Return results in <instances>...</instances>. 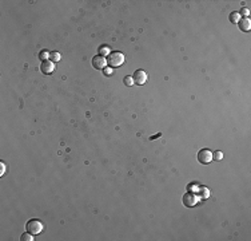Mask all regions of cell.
<instances>
[{"instance_id":"8992f818","label":"cell","mask_w":251,"mask_h":241,"mask_svg":"<svg viewBox=\"0 0 251 241\" xmlns=\"http://www.w3.org/2000/svg\"><path fill=\"white\" fill-rule=\"evenodd\" d=\"M92 66L96 68V70H104L107 67V59L101 55H96L92 58Z\"/></svg>"},{"instance_id":"30bf717a","label":"cell","mask_w":251,"mask_h":241,"mask_svg":"<svg viewBox=\"0 0 251 241\" xmlns=\"http://www.w3.org/2000/svg\"><path fill=\"white\" fill-rule=\"evenodd\" d=\"M60 58H62V55H60L59 52H56V51H52V52L49 54V60H51V62H53V63L59 62Z\"/></svg>"},{"instance_id":"5b68a950","label":"cell","mask_w":251,"mask_h":241,"mask_svg":"<svg viewBox=\"0 0 251 241\" xmlns=\"http://www.w3.org/2000/svg\"><path fill=\"white\" fill-rule=\"evenodd\" d=\"M132 79H134V83L142 86V84H144L147 82V79H148V75H147V73H146V71H143V70H136L135 74H134Z\"/></svg>"},{"instance_id":"5bb4252c","label":"cell","mask_w":251,"mask_h":241,"mask_svg":"<svg viewBox=\"0 0 251 241\" xmlns=\"http://www.w3.org/2000/svg\"><path fill=\"white\" fill-rule=\"evenodd\" d=\"M103 54H104V55H107V54H108V47H107V46H104V44L99 47V55L103 56Z\"/></svg>"},{"instance_id":"52a82bcc","label":"cell","mask_w":251,"mask_h":241,"mask_svg":"<svg viewBox=\"0 0 251 241\" xmlns=\"http://www.w3.org/2000/svg\"><path fill=\"white\" fill-rule=\"evenodd\" d=\"M53 70H55V64H53V62H51V60H44V62H42V64H40V71H42L43 74H45V75L52 74Z\"/></svg>"},{"instance_id":"6da1fadb","label":"cell","mask_w":251,"mask_h":241,"mask_svg":"<svg viewBox=\"0 0 251 241\" xmlns=\"http://www.w3.org/2000/svg\"><path fill=\"white\" fill-rule=\"evenodd\" d=\"M107 63L111 67H119L124 63V55L122 52H111L108 55Z\"/></svg>"},{"instance_id":"9c48e42d","label":"cell","mask_w":251,"mask_h":241,"mask_svg":"<svg viewBox=\"0 0 251 241\" xmlns=\"http://www.w3.org/2000/svg\"><path fill=\"white\" fill-rule=\"evenodd\" d=\"M239 19H241V15L238 14V12H231L230 16H228V20H230L231 23H234V24H238Z\"/></svg>"},{"instance_id":"8fae6325","label":"cell","mask_w":251,"mask_h":241,"mask_svg":"<svg viewBox=\"0 0 251 241\" xmlns=\"http://www.w3.org/2000/svg\"><path fill=\"white\" fill-rule=\"evenodd\" d=\"M21 241H32L34 240V237H32V234L29 233V232H27V233H23L20 237Z\"/></svg>"},{"instance_id":"ba28073f","label":"cell","mask_w":251,"mask_h":241,"mask_svg":"<svg viewBox=\"0 0 251 241\" xmlns=\"http://www.w3.org/2000/svg\"><path fill=\"white\" fill-rule=\"evenodd\" d=\"M238 26H239L241 31L247 32V31H250V28H251V21L248 18H241L239 21H238Z\"/></svg>"},{"instance_id":"7c38bea8","label":"cell","mask_w":251,"mask_h":241,"mask_svg":"<svg viewBox=\"0 0 251 241\" xmlns=\"http://www.w3.org/2000/svg\"><path fill=\"white\" fill-rule=\"evenodd\" d=\"M123 83L126 84V86H128V87H131L134 84V79H132V77H126L124 79H123Z\"/></svg>"},{"instance_id":"7a4b0ae2","label":"cell","mask_w":251,"mask_h":241,"mask_svg":"<svg viewBox=\"0 0 251 241\" xmlns=\"http://www.w3.org/2000/svg\"><path fill=\"white\" fill-rule=\"evenodd\" d=\"M25 228H27V232H29L31 234H39L42 233L43 231V222L39 220H29L25 224Z\"/></svg>"},{"instance_id":"e0dca14e","label":"cell","mask_w":251,"mask_h":241,"mask_svg":"<svg viewBox=\"0 0 251 241\" xmlns=\"http://www.w3.org/2000/svg\"><path fill=\"white\" fill-rule=\"evenodd\" d=\"M199 190H202V198H207V197L210 196V192H208V189H206V188H200Z\"/></svg>"},{"instance_id":"d6986e66","label":"cell","mask_w":251,"mask_h":241,"mask_svg":"<svg viewBox=\"0 0 251 241\" xmlns=\"http://www.w3.org/2000/svg\"><path fill=\"white\" fill-rule=\"evenodd\" d=\"M111 73H112L111 68H104V74H106V75H111Z\"/></svg>"},{"instance_id":"2e32d148","label":"cell","mask_w":251,"mask_h":241,"mask_svg":"<svg viewBox=\"0 0 251 241\" xmlns=\"http://www.w3.org/2000/svg\"><path fill=\"white\" fill-rule=\"evenodd\" d=\"M49 56V54L47 52V51H42V52L39 54V59H42L43 62H44V60H47V58H48Z\"/></svg>"},{"instance_id":"ac0fdd59","label":"cell","mask_w":251,"mask_h":241,"mask_svg":"<svg viewBox=\"0 0 251 241\" xmlns=\"http://www.w3.org/2000/svg\"><path fill=\"white\" fill-rule=\"evenodd\" d=\"M4 171H5V165L4 162H0V175H4Z\"/></svg>"},{"instance_id":"4fadbf2b","label":"cell","mask_w":251,"mask_h":241,"mask_svg":"<svg viewBox=\"0 0 251 241\" xmlns=\"http://www.w3.org/2000/svg\"><path fill=\"white\" fill-rule=\"evenodd\" d=\"M222 158H223V153H222V151H215V153H213V160L220 161Z\"/></svg>"},{"instance_id":"9a60e30c","label":"cell","mask_w":251,"mask_h":241,"mask_svg":"<svg viewBox=\"0 0 251 241\" xmlns=\"http://www.w3.org/2000/svg\"><path fill=\"white\" fill-rule=\"evenodd\" d=\"M239 15H242L243 18H248V15H250V10L248 8H242L239 12H238Z\"/></svg>"},{"instance_id":"3957f363","label":"cell","mask_w":251,"mask_h":241,"mask_svg":"<svg viewBox=\"0 0 251 241\" xmlns=\"http://www.w3.org/2000/svg\"><path fill=\"white\" fill-rule=\"evenodd\" d=\"M198 200H199V197L196 196L195 193L188 192V193H186L184 196H183V205H184L186 208H192V206L196 205Z\"/></svg>"},{"instance_id":"277c9868","label":"cell","mask_w":251,"mask_h":241,"mask_svg":"<svg viewBox=\"0 0 251 241\" xmlns=\"http://www.w3.org/2000/svg\"><path fill=\"white\" fill-rule=\"evenodd\" d=\"M198 161L203 165H207L213 161V153L208 149H202V150L198 153Z\"/></svg>"}]
</instances>
